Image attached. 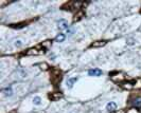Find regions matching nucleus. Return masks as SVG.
Wrapping results in <instances>:
<instances>
[{
  "instance_id": "obj_9",
  "label": "nucleus",
  "mask_w": 141,
  "mask_h": 113,
  "mask_svg": "<svg viewBox=\"0 0 141 113\" xmlns=\"http://www.w3.org/2000/svg\"><path fill=\"white\" fill-rule=\"evenodd\" d=\"M3 94L5 95V96H11L12 94H13V91H12V87H8V88H5L3 89Z\"/></svg>"
},
{
  "instance_id": "obj_2",
  "label": "nucleus",
  "mask_w": 141,
  "mask_h": 113,
  "mask_svg": "<svg viewBox=\"0 0 141 113\" xmlns=\"http://www.w3.org/2000/svg\"><path fill=\"white\" fill-rule=\"evenodd\" d=\"M88 75L89 76H101L102 75V71L100 69H91L88 71Z\"/></svg>"
},
{
  "instance_id": "obj_11",
  "label": "nucleus",
  "mask_w": 141,
  "mask_h": 113,
  "mask_svg": "<svg viewBox=\"0 0 141 113\" xmlns=\"http://www.w3.org/2000/svg\"><path fill=\"white\" fill-rule=\"evenodd\" d=\"M65 38H66V36L64 34H58L57 36L55 37V41H56V42H63V41L65 40Z\"/></svg>"
},
{
  "instance_id": "obj_7",
  "label": "nucleus",
  "mask_w": 141,
  "mask_h": 113,
  "mask_svg": "<svg viewBox=\"0 0 141 113\" xmlns=\"http://www.w3.org/2000/svg\"><path fill=\"white\" fill-rule=\"evenodd\" d=\"M106 44V41L105 40H99V41H96V42H93L91 44L92 48H100V47H103Z\"/></svg>"
},
{
  "instance_id": "obj_17",
  "label": "nucleus",
  "mask_w": 141,
  "mask_h": 113,
  "mask_svg": "<svg viewBox=\"0 0 141 113\" xmlns=\"http://www.w3.org/2000/svg\"><path fill=\"white\" fill-rule=\"evenodd\" d=\"M21 44H22V43H21L20 40H16V41H15V46H16V47H21Z\"/></svg>"
},
{
  "instance_id": "obj_5",
  "label": "nucleus",
  "mask_w": 141,
  "mask_h": 113,
  "mask_svg": "<svg viewBox=\"0 0 141 113\" xmlns=\"http://www.w3.org/2000/svg\"><path fill=\"white\" fill-rule=\"evenodd\" d=\"M62 97H63V94H61V93H51L49 95V98L51 100H57V99H60Z\"/></svg>"
},
{
  "instance_id": "obj_15",
  "label": "nucleus",
  "mask_w": 141,
  "mask_h": 113,
  "mask_svg": "<svg viewBox=\"0 0 141 113\" xmlns=\"http://www.w3.org/2000/svg\"><path fill=\"white\" fill-rule=\"evenodd\" d=\"M11 27H13V28H16V29H22V28H25V27H26V25H25V23H21V25H18V26L12 25Z\"/></svg>"
},
{
  "instance_id": "obj_12",
  "label": "nucleus",
  "mask_w": 141,
  "mask_h": 113,
  "mask_svg": "<svg viewBox=\"0 0 141 113\" xmlns=\"http://www.w3.org/2000/svg\"><path fill=\"white\" fill-rule=\"evenodd\" d=\"M70 4H71V7H70V10H78V9H80V7L82 5L81 2H71Z\"/></svg>"
},
{
  "instance_id": "obj_13",
  "label": "nucleus",
  "mask_w": 141,
  "mask_h": 113,
  "mask_svg": "<svg viewBox=\"0 0 141 113\" xmlns=\"http://www.w3.org/2000/svg\"><path fill=\"white\" fill-rule=\"evenodd\" d=\"M33 103H34L35 105H40V103H42V99H40V97L36 96V97L33 98Z\"/></svg>"
},
{
  "instance_id": "obj_18",
  "label": "nucleus",
  "mask_w": 141,
  "mask_h": 113,
  "mask_svg": "<svg viewBox=\"0 0 141 113\" xmlns=\"http://www.w3.org/2000/svg\"><path fill=\"white\" fill-rule=\"evenodd\" d=\"M128 113H137V112L135 111V110H132V111H130V112H128Z\"/></svg>"
},
{
  "instance_id": "obj_14",
  "label": "nucleus",
  "mask_w": 141,
  "mask_h": 113,
  "mask_svg": "<svg viewBox=\"0 0 141 113\" xmlns=\"http://www.w3.org/2000/svg\"><path fill=\"white\" fill-rule=\"evenodd\" d=\"M134 105L136 106V107H139L141 106V98H136L134 100Z\"/></svg>"
},
{
  "instance_id": "obj_16",
  "label": "nucleus",
  "mask_w": 141,
  "mask_h": 113,
  "mask_svg": "<svg viewBox=\"0 0 141 113\" xmlns=\"http://www.w3.org/2000/svg\"><path fill=\"white\" fill-rule=\"evenodd\" d=\"M39 67H40V69H42V70H47V69H48V66H47L46 63H40Z\"/></svg>"
},
{
  "instance_id": "obj_8",
  "label": "nucleus",
  "mask_w": 141,
  "mask_h": 113,
  "mask_svg": "<svg viewBox=\"0 0 141 113\" xmlns=\"http://www.w3.org/2000/svg\"><path fill=\"white\" fill-rule=\"evenodd\" d=\"M83 17H84V12L80 11V12H78V14H75L74 18H73V21H74V22L79 21V20H81L82 18H83Z\"/></svg>"
},
{
  "instance_id": "obj_4",
  "label": "nucleus",
  "mask_w": 141,
  "mask_h": 113,
  "mask_svg": "<svg viewBox=\"0 0 141 113\" xmlns=\"http://www.w3.org/2000/svg\"><path fill=\"white\" fill-rule=\"evenodd\" d=\"M39 53H40V52L38 51V47H37V48H33V49L28 50L26 54H27V55H38Z\"/></svg>"
},
{
  "instance_id": "obj_1",
  "label": "nucleus",
  "mask_w": 141,
  "mask_h": 113,
  "mask_svg": "<svg viewBox=\"0 0 141 113\" xmlns=\"http://www.w3.org/2000/svg\"><path fill=\"white\" fill-rule=\"evenodd\" d=\"M57 23H58V29H60V30H68L69 29L68 21H66V20L61 19Z\"/></svg>"
},
{
  "instance_id": "obj_6",
  "label": "nucleus",
  "mask_w": 141,
  "mask_h": 113,
  "mask_svg": "<svg viewBox=\"0 0 141 113\" xmlns=\"http://www.w3.org/2000/svg\"><path fill=\"white\" fill-rule=\"evenodd\" d=\"M78 77H72V78H69L68 80H67V87L68 88H72L73 87V85H74V82H76L78 81Z\"/></svg>"
},
{
  "instance_id": "obj_10",
  "label": "nucleus",
  "mask_w": 141,
  "mask_h": 113,
  "mask_svg": "<svg viewBox=\"0 0 141 113\" xmlns=\"http://www.w3.org/2000/svg\"><path fill=\"white\" fill-rule=\"evenodd\" d=\"M132 85H133V89H139L141 88V79H136V80H134L132 81Z\"/></svg>"
},
{
  "instance_id": "obj_3",
  "label": "nucleus",
  "mask_w": 141,
  "mask_h": 113,
  "mask_svg": "<svg viewBox=\"0 0 141 113\" xmlns=\"http://www.w3.org/2000/svg\"><path fill=\"white\" fill-rule=\"evenodd\" d=\"M106 109L109 111V112H115L116 110H117V105L115 104V103H113V102H110V103H108L107 104V106H106Z\"/></svg>"
}]
</instances>
